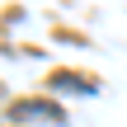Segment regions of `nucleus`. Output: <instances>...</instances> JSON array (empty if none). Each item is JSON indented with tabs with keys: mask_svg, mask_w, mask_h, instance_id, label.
<instances>
[{
	"mask_svg": "<svg viewBox=\"0 0 127 127\" xmlns=\"http://www.w3.org/2000/svg\"><path fill=\"white\" fill-rule=\"evenodd\" d=\"M52 85H57V90H85V94H94V90H99V85H94L90 75H71V71L52 75Z\"/></svg>",
	"mask_w": 127,
	"mask_h": 127,
	"instance_id": "nucleus-2",
	"label": "nucleus"
},
{
	"mask_svg": "<svg viewBox=\"0 0 127 127\" xmlns=\"http://www.w3.org/2000/svg\"><path fill=\"white\" fill-rule=\"evenodd\" d=\"M9 118H19V123H24V118H38V123H66V118H61V108H57V104H47V99H24V104H14V108H9Z\"/></svg>",
	"mask_w": 127,
	"mask_h": 127,
	"instance_id": "nucleus-1",
	"label": "nucleus"
}]
</instances>
